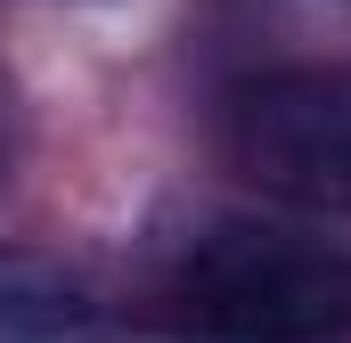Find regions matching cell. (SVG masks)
<instances>
[{
	"instance_id": "obj_1",
	"label": "cell",
	"mask_w": 351,
	"mask_h": 343,
	"mask_svg": "<svg viewBox=\"0 0 351 343\" xmlns=\"http://www.w3.org/2000/svg\"><path fill=\"white\" fill-rule=\"evenodd\" d=\"M164 319L180 343H351V261L286 229L229 221L180 254Z\"/></svg>"
},
{
	"instance_id": "obj_2",
	"label": "cell",
	"mask_w": 351,
	"mask_h": 343,
	"mask_svg": "<svg viewBox=\"0 0 351 343\" xmlns=\"http://www.w3.org/2000/svg\"><path fill=\"white\" fill-rule=\"evenodd\" d=\"M237 172L302 213H351V74L286 66L229 98Z\"/></svg>"
},
{
	"instance_id": "obj_3",
	"label": "cell",
	"mask_w": 351,
	"mask_h": 343,
	"mask_svg": "<svg viewBox=\"0 0 351 343\" xmlns=\"http://www.w3.org/2000/svg\"><path fill=\"white\" fill-rule=\"evenodd\" d=\"M0 343H98V311L49 270H0Z\"/></svg>"
}]
</instances>
